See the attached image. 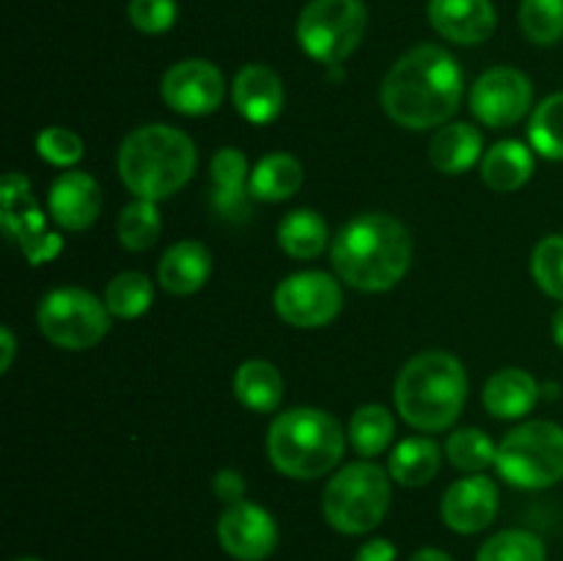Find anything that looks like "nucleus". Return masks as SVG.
Listing matches in <instances>:
<instances>
[{"instance_id": "nucleus-1", "label": "nucleus", "mask_w": 563, "mask_h": 561, "mask_svg": "<svg viewBox=\"0 0 563 561\" xmlns=\"http://www.w3.org/2000/svg\"><path fill=\"white\" fill-rule=\"evenodd\" d=\"M379 99L385 113L405 130H432L460 108L462 69L449 50L418 44L390 66Z\"/></svg>"}, {"instance_id": "nucleus-2", "label": "nucleus", "mask_w": 563, "mask_h": 561, "mask_svg": "<svg viewBox=\"0 0 563 561\" xmlns=\"http://www.w3.org/2000/svg\"><path fill=\"white\" fill-rule=\"evenodd\" d=\"M330 258L352 289L388 292L410 270L412 237L401 220L385 212L357 215L335 234Z\"/></svg>"}, {"instance_id": "nucleus-3", "label": "nucleus", "mask_w": 563, "mask_h": 561, "mask_svg": "<svg viewBox=\"0 0 563 561\" xmlns=\"http://www.w3.org/2000/svg\"><path fill=\"white\" fill-rule=\"evenodd\" d=\"M196 163V143L168 124L141 127L119 148V174L126 190L154 204L181 190L192 179Z\"/></svg>"}, {"instance_id": "nucleus-4", "label": "nucleus", "mask_w": 563, "mask_h": 561, "mask_svg": "<svg viewBox=\"0 0 563 561\" xmlns=\"http://www.w3.org/2000/svg\"><path fill=\"white\" fill-rule=\"evenodd\" d=\"M396 410L421 432H440L460 418L467 399V374L460 358L429 350L405 363L394 388Z\"/></svg>"}, {"instance_id": "nucleus-5", "label": "nucleus", "mask_w": 563, "mask_h": 561, "mask_svg": "<svg viewBox=\"0 0 563 561\" xmlns=\"http://www.w3.org/2000/svg\"><path fill=\"white\" fill-rule=\"evenodd\" d=\"M346 449V435L330 413L319 407H291L267 432V454L275 471L289 479H319L333 471Z\"/></svg>"}, {"instance_id": "nucleus-6", "label": "nucleus", "mask_w": 563, "mask_h": 561, "mask_svg": "<svg viewBox=\"0 0 563 561\" xmlns=\"http://www.w3.org/2000/svg\"><path fill=\"white\" fill-rule=\"evenodd\" d=\"M390 506V476L374 462H352L328 482L322 495L324 520L341 534H368Z\"/></svg>"}, {"instance_id": "nucleus-7", "label": "nucleus", "mask_w": 563, "mask_h": 561, "mask_svg": "<svg viewBox=\"0 0 563 561\" xmlns=\"http://www.w3.org/2000/svg\"><path fill=\"white\" fill-rule=\"evenodd\" d=\"M495 468L520 490L553 487L563 479V427L553 421H528L511 429L500 440Z\"/></svg>"}, {"instance_id": "nucleus-8", "label": "nucleus", "mask_w": 563, "mask_h": 561, "mask_svg": "<svg viewBox=\"0 0 563 561\" xmlns=\"http://www.w3.org/2000/svg\"><path fill=\"white\" fill-rule=\"evenodd\" d=\"M36 322L44 339L60 350H91L108 336L110 311L91 292L60 286L42 297Z\"/></svg>"}, {"instance_id": "nucleus-9", "label": "nucleus", "mask_w": 563, "mask_h": 561, "mask_svg": "<svg viewBox=\"0 0 563 561\" xmlns=\"http://www.w3.org/2000/svg\"><path fill=\"white\" fill-rule=\"evenodd\" d=\"M368 11L363 0H311L297 20V42L319 64H341L363 42Z\"/></svg>"}, {"instance_id": "nucleus-10", "label": "nucleus", "mask_w": 563, "mask_h": 561, "mask_svg": "<svg viewBox=\"0 0 563 561\" xmlns=\"http://www.w3.org/2000/svg\"><path fill=\"white\" fill-rule=\"evenodd\" d=\"M344 292L339 280L322 270H308L284 278L275 289V311L291 328H324L339 317Z\"/></svg>"}, {"instance_id": "nucleus-11", "label": "nucleus", "mask_w": 563, "mask_h": 561, "mask_svg": "<svg viewBox=\"0 0 563 561\" xmlns=\"http://www.w3.org/2000/svg\"><path fill=\"white\" fill-rule=\"evenodd\" d=\"M533 102V86L528 75L515 66H495L484 72L471 91V110L482 124L493 130L515 127L526 119Z\"/></svg>"}, {"instance_id": "nucleus-12", "label": "nucleus", "mask_w": 563, "mask_h": 561, "mask_svg": "<svg viewBox=\"0 0 563 561\" xmlns=\"http://www.w3.org/2000/svg\"><path fill=\"white\" fill-rule=\"evenodd\" d=\"M0 201H3L5 234L20 242L31 264L49 262L60 251V240L44 229V215L33 201L25 176L5 174L0 185Z\"/></svg>"}, {"instance_id": "nucleus-13", "label": "nucleus", "mask_w": 563, "mask_h": 561, "mask_svg": "<svg viewBox=\"0 0 563 561\" xmlns=\"http://www.w3.org/2000/svg\"><path fill=\"white\" fill-rule=\"evenodd\" d=\"M165 105L181 116H209L220 108L225 94L223 72L203 58H187L163 75Z\"/></svg>"}, {"instance_id": "nucleus-14", "label": "nucleus", "mask_w": 563, "mask_h": 561, "mask_svg": "<svg viewBox=\"0 0 563 561\" xmlns=\"http://www.w3.org/2000/svg\"><path fill=\"white\" fill-rule=\"evenodd\" d=\"M220 548L236 561H264L278 548V522L256 504H231L218 520Z\"/></svg>"}, {"instance_id": "nucleus-15", "label": "nucleus", "mask_w": 563, "mask_h": 561, "mask_svg": "<svg viewBox=\"0 0 563 561\" xmlns=\"http://www.w3.org/2000/svg\"><path fill=\"white\" fill-rule=\"evenodd\" d=\"M443 520L456 534H478L498 515V487L493 479L473 473L451 484L443 495Z\"/></svg>"}, {"instance_id": "nucleus-16", "label": "nucleus", "mask_w": 563, "mask_h": 561, "mask_svg": "<svg viewBox=\"0 0 563 561\" xmlns=\"http://www.w3.org/2000/svg\"><path fill=\"white\" fill-rule=\"evenodd\" d=\"M49 215L66 231H86L102 212V190L97 179L82 170H64L49 187Z\"/></svg>"}, {"instance_id": "nucleus-17", "label": "nucleus", "mask_w": 563, "mask_h": 561, "mask_svg": "<svg viewBox=\"0 0 563 561\" xmlns=\"http://www.w3.org/2000/svg\"><path fill=\"white\" fill-rule=\"evenodd\" d=\"M429 22L454 44H482L495 31L489 0H429Z\"/></svg>"}, {"instance_id": "nucleus-18", "label": "nucleus", "mask_w": 563, "mask_h": 561, "mask_svg": "<svg viewBox=\"0 0 563 561\" xmlns=\"http://www.w3.org/2000/svg\"><path fill=\"white\" fill-rule=\"evenodd\" d=\"M284 82L278 72L264 64H251L234 77V105L253 124H269L284 110Z\"/></svg>"}, {"instance_id": "nucleus-19", "label": "nucleus", "mask_w": 563, "mask_h": 561, "mask_svg": "<svg viewBox=\"0 0 563 561\" xmlns=\"http://www.w3.org/2000/svg\"><path fill=\"white\" fill-rule=\"evenodd\" d=\"M212 275V253L203 242L181 240L165 251L159 258L157 278L159 286L170 295H196Z\"/></svg>"}, {"instance_id": "nucleus-20", "label": "nucleus", "mask_w": 563, "mask_h": 561, "mask_svg": "<svg viewBox=\"0 0 563 561\" xmlns=\"http://www.w3.org/2000/svg\"><path fill=\"white\" fill-rule=\"evenodd\" d=\"M539 396H542V385L522 369H500L484 385V407L495 418H506V421L528 416Z\"/></svg>"}, {"instance_id": "nucleus-21", "label": "nucleus", "mask_w": 563, "mask_h": 561, "mask_svg": "<svg viewBox=\"0 0 563 561\" xmlns=\"http://www.w3.org/2000/svg\"><path fill=\"white\" fill-rule=\"evenodd\" d=\"M482 143L478 127L467 124V121H456V124L434 132L432 143H429V160H432L440 174H465L482 160Z\"/></svg>"}, {"instance_id": "nucleus-22", "label": "nucleus", "mask_w": 563, "mask_h": 561, "mask_svg": "<svg viewBox=\"0 0 563 561\" xmlns=\"http://www.w3.org/2000/svg\"><path fill=\"white\" fill-rule=\"evenodd\" d=\"M533 154L520 141H500L484 154L482 179L495 193H515L531 179Z\"/></svg>"}, {"instance_id": "nucleus-23", "label": "nucleus", "mask_w": 563, "mask_h": 561, "mask_svg": "<svg viewBox=\"0 0 563 561\" xmlns=\"http://www.w3.org/2000/svg\"><path fill=\"white\" fill-rule=\"evenodd\" d=\"M234 396L253 413L278 410L284 377L269 361H245L234 374Z\"/></svg>"}, {"instance_id": "nucleus-24", "label": "nucleus", "mask_w": 563, "mask_h": 561, "mask_svg": "<svg viewBox=\"0 0 563 561\" xmlns=\"http://www.w3.org/2000/svg\"><path fill=\"white\" fill-rule=\"evenodd\" d=\"M328 242V223L317 209H295L278 226V245L297 262L322 256Z\"/></svg>"}, {"instance_id": "nucleus-25", "label": "nucleus", "mask_w": 563, "mask_h": 561, "mask_svg": "<svg viewBox=\"0 0 563 561\" xmlns=\"http://www.w3.org/2000/svg\"><path fill=\"white\" fill-rule=\"evenodd\" d=\"M302 179H306V170H302L300 160L286 152L269 154L253 168L251 193L253 198H262V201H286L300 190Z\"/></svg>"}, {"instance_id": "nucleus-26", "label": "nucleus", "mask_w": 563, "mask_h": 561, "mask_svg": "<svg viewBox=\"0 0 563 561\" xmlns=\"http://www.w3.org/2000/svg\"><path fill=\"white\" fill-rule=\"evenodd\" d=\"M440 471V446L429 438H407L388 460L390 479L405 487H423Z\"/></svg>"}, {"instance_id": "nucleus-27", "label": "nucleus", "mask_w": 563, "mask_h": 561, "mask_svg": "<svg viewBox=\"0 0 563 561\" xmlns=\"http://www.w3.org/2000/svg\"><path fill=\"white\" fill-rule=\"evenodd\" d=\"M396 432L394 413L383 405H363L357 407L350 421L352 449L361 457H377L390 446Z\"/></svg>"}, {"instance_id": "nucleus-28", "label": "nucleus", "mask_w": 563, "mask_h": 561, "mask_svg": "<svg viewBox=\"0 0 563 561\" xmlns=\"http://www.w3.org/2000/svg\"><path fill=\"white\" fill-rule=\"evenodd\" d=\"M152 297V278L146 273H137V270H126V273H119L108 284V289H104V306H108V311L113 317L135 319L148 311Z\"/></svg>"}, {"instance_id": "nucleus-29", "label": "nucleus", "mask_w": 563, "mask_h": 561, "mask_svg": "<svg viewBox=\"0 0 563 561\" xmlns=\"http://www.w3.org/2000/svg\"><path fill=\"white\" fill-rule=\"evenodd\" d=\"M159 231H163V220L154 201L137 198L121 209L119 240L126 251H148L159 240Z\"/></svg>"}, {"instance_id": "nucleus-30", "label": "nucleus", "mask_w": 563, "mask_h": 561, "mask_svg": "<svg viewBox=\"0 0 563 561\" xmlns=\"http://www.w3.org/2000/svg\"><path fill=\"white\" fill-rule=\"evenodd\" d=\"M528 138L542 157L563 160V91L537 105L528 124Z\"/></svg>"}, {"instance_id": "nucleus-31", "label": "nucleus", "mask_w": 563, "mask_h": 561, "mask_svg": "<svg viewBox=\"0 0 563 561\" xmlns=\"http://www.w3.org/2000/svg\"><path fill=\"white\" fill-rule=\"evenodd\" d=\"M445 457L460 471L482 473L489 465H495V460H498V446L476 427L456 429L449 438V443H445Z\"/></svg>"}, {"instance_id": "nucleus-32", "label": "nucleus", "mask_w": 563, "mask_h": 561, "mask_svg": "<svg viewBox=\"0 0 563 561\" xmlns=\"http://www.w3.org/2000/svg\"><path fill=\"white\" fill-rule=\"evenodd\" d=\"M476 561H548V548L537 534L511 528L489 537L478 550Z\"/></svg>"}, {"instance_id": "nucleus-33", "label": "nucleus", "mask_w": 563, "mask_h": 561, "mask_svg": "<svg viewBox=\"0 0 563 561\" xmlns=\"http://www.w3.org/2000/svg\"><path fill=\"white\" fill-rule=\"evenodd\" d=\"M520 28L533 44H555L563 38V0H522Z\"/></svg>"}, {"instance_id": "nucleus-34", "label": "nucleus", "mask_w": 563, "mask_h": 561, "mask_svg": "<svg viewBox=\"0 0 563 561\" xmlns=\"http://www.w3.org/2000/svg\"><path fill=\"white\" fill-rule=\"evenodd\" d=\"M531 273L542 292L563 302V234H550L533 248Z\"/></svg>"}, {"instance_id": "nucleus-35", "label": "nucleus", "mask_w": 563, "mask_h": 561, "mask_svg": "<svg viewBox=\"0 0 563 561\" xmlns=\"http://www.w3.org/2000/svg\"><path fill=\"white\" fill-rule=\"evenodd\" d=\"M36 152L47 163L58 165V168H69V165L80 163L86 146H82V138L77 132L66 130V127H47L44 132H38Z\"/></svg>"}, {"instance_id": "nucleus-36", "label": "nucleus", "mask_w": 563, "mask_h": 561, "mask_svg": "<svg viewBox=\"0 0 563 561\" xmlns=\"http://www.w3.org/2000/svg\"><path fill=\"white\" fill-rule=\"evenodd\" d=\"M130 22L141 33H165L176 22V0H130Z\"/></svg>"}, {"instance_id": "nucleus-37", "label": "nucleus", "mask_w": 563, "mask_h": 561, "mask_svg": "<svg viewBox=\"0 0 563 561\" xmlns=\"http://www.w3.org/2000/svg\"><path fill=\"white\" fill-rule=\"evenodd\" d=\"M251 196L245 187H212V196H209V204H212V212L218 218L229 220V223H242V220L251 218Z\"/></svg>"}, {"instance_id": "nucleus-38", "label": "nucleus", "mask_w": 563, "mask_h": 561, "mask_svg": "<svg viewBox=\"0 0 563 561\" xmlns=\"http://www.w3.org/2000/svg\"><path fill=\"white\" fill-rule=\"evenodd\" d=\"M247 160L240 148L225 146L212 157V187H245Z\"/></svg>"}, {"instance_id": "nucleus-39", "label": "nucleus", "mask_w": 563, "mask_h": 561, "mask_svg": "<svg viewBox=\"0 0 563 561\" xmlns=\"http://www.w3.org/2000/svg\"><path fill=\"white\" fill-rule=\"evenodd\" d=\"M245 490H247L245 476H242L240 471H234V468H223V471L214 473L212 493H214V498L223 501L225 506L245 501Z\"/></svg>"}, {"instance_id": "nucleus-40", "label": "nucleus", "mask_w": 563, "mask_h": 561, "mask_svg": "<svg viewBox=\"0 0 563 561\" xmlns=\"http://www.w3.org/2000/svg\"><path fill=\"white\" fill-rule=\"evenodd\" d=\"M355 561H396L394 542H388V539L383 537L368 539V542L357 550Z\"/></svg>"}, {"instance_id": "nucleus-41", "label": "nucleus", "mask_w": 563, "mask_h": 561, "mask_svg": "<svg viewBox=\"0 0 563 561\" xmlns=\"http://www.w3.org/2000/svg\"><path fill=\"white\" fill-rule=\"evenodd\" d=\"M0 350H3V358H0V372H9L11 363H14V352H16V341L11 328H0Z\"/></svg>"}, {"instance_id": "nucleus-42", "label": "nucleus", "mask_w": 563, "mask_h": 561, "mask_svg": "<svg viewBox=\"0 0 563 561\" xmlns=\"http://www.w3.org/2000/svg\"><path fill=\"white\" fill-rule=\"evenodd\" d=\"M410 561H454V559H451L449 553H443V550H438V548H423V550H418V553L412 556Z\"/></svg>"}, {"instance_id": "nucleus-43", "label": "nucleus", "mask_w": 563, "mask_h": 561, "mask_svg": "<svg viewBox=\"0 0 563 561\" xmlns=\"http://www.w3.org/2000/svg\"><path fill=\"white\" fill-rule=\"evenodd\" d=\"M553 336H555V344L563 350V306L555 311V317H553Z\"/></svg>"}, {"instance_id": "nucleus-44", "label": "nucleus", "mask_w": 563, "mask_h": 561, "mask_svg": "<svg viewBox=\"0 0 563 561\" xmlns=\"http://www.w3.org/2000/svg\"><path fill=\"white\" fill-rule=\"evenodd\" d=\"M16 561H42V559H16Z\"/></svg>"}]
</instances>
